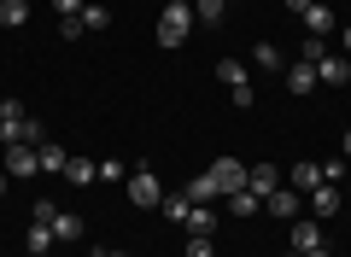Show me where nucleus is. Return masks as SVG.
<instances>
[{
    "label": "nucleus",
    "mask_w": 351,
    "mask_h": 257,
    "mask_svg": "<svg viewBox=\"0 0 351 257\" xmlns=\"http://www.w3.org/2000/svg\"><path fill=\"white\" fill-rule=\"evenodd\" d=\"M24 240H29V252H36V257H47L53 245H59V234H53V222H29Z\"/></svg>",
    "instance_id": "14"
},
{
    "label": "nucleus",
    "mask_w": 351,
    "mask_h": 257,
    "mask_svg": "<svg viewBox=\"0 0 351 257\" xmlns=\"http://www.w3.org/2000/svg\"><path fill=\"white\" fill-rule=\"evenodd\" d=\"M287 88H293V94H311V88H316V64H287Z\"/></svg>",
    "instance_id": "21"
},
{
    "label": "nucleus",
    "mask_w": 351,
    "mask_h": 257,
    "mask_svg": "<svg viewBox=\"0 0 351 257\" xmlns=\"http://www.w3.org/2000/svg\"><path fill=\"white\" fill-rule=\"evenodd\" d=\"M217 82H228V94H240V88H252V76H246L240 59H223V64H217Z\"/></svg>",
    "instance_id": "15"
},
{
    "label": "nucleus",
    "mask_w": 351,
    "mask_h": 257,
    "mask_svg": "<svg viewBox=\"0 0 351 257\" xmlns=\"http://www.w3.org/2000/svg\"><path fill=\"white\" fill-rule=\"evenodd\" d=\"M0 140H6V147H41V140H47V129H41V123L18 106V99H0Z\"/></svg>",
    "instance_id": "1"
},
{
    "label": "nucleus",
    "mask_w": 351,
    "mask_h": 257,
    "mask_svg": "<svg viewBox=\"0 0 351 257\" xmlns=\"http://www.w3.org/2000/svg\"><path fill=\"white\" fill-rule=\"evenodd\" d=\"M228 0H193V24H223Z\"/></svg>",
    "instance_id": "25"
},
{
    "label": "nucleus",
    "mask_w": 351,
    "mask_h": 257,
    "mask_svg": "<svg viewBox=\"0 0 351 257\" xmlns=\"http://www.w3.org/2000/svg\"><path fill=\"white\" fill-rule=\"evenodd\" d=\"M158 199H164V187H158V175L141 164L135 175H129V205H141V210H158Z\"/></svg>",
    "instance_id": "3"
},
{
    "label": "nucleus",
    "mask_w": 351,
    "mask_h": 257,
    "mask_svg": "<svg viewBox=\"0 0 351 257\" xmlns=\"http://www.w3.org/2000/svg\"><path fill=\"white\" fill-rule=\"evenodd\" d=\"M188 257H217V240L211 234H188Z\"/></svg>",
    "instance_id": "28"
},
{
    "label": "nucleus",
    "mask_w": 351,
    "mask_h": 257,
    "mask_svg": "<svg viewBox=\"0 0 351 257\" xmlns=\"http://www.w3.org/2000/svg\"><path fill=\"white\" fill-rule=\"evenodd\" d=\"M316 82H328V88L351 82V59L346 53H322V59H316Z\"/></svg>",
    "instance_id": "6"
},
{
    "label": "nucleus",
    "mask_w": 351,
    "mask_h": 257,
    "mask_svg": "<svg viewBox=\"0 0 351 257\" xmlns=\"http://www.w3.org/2000/svg\"><path fill=\"white\" fill-rule=\"evenodd\" d=\"M304 257H328V245H316V252H304Z\"/></svg>",
    "instance_id": "36"
},
{
    "label": "nucleus",
    "mask_w": 351,
    "mask_h": 257,
    "mask_svg": "<svg viewBox=\"0 0 351 257\" xmlns=\"http://www.w3.org/2000/svg\"><path fill=\"white\" fill-rule=\"evenodd\" d=\"M281 182H287V175H281L276 164H246V187H252L258 199H269V193H276Z\"/></svg>",
    "instance_id": "5"
},
{
    "label": "nucleus",
    "mask_w": 351,
    "mask_h": 257,
    "mask_svg": "<svg viewBox=\"0 0 351 257\" xmlns=\"http://www.w3.org/2000/svg\"><path fill=\"white\" fill-rule=\"evenodd\" d=\"M100 182H129V175H123V164H117V158H106L100 164Z\"/></svg>",
    "instance_id": "31"
},
{
    "label": "nucleus",
    "mask_w": 351,
    "mask_h": 257,
    "mask_svg": "<svg viewBox=\"0 0 351 257\" xmlns=\"http://www.w3.org/2000/svg\"><path fill=\"white\" fill-rule=\"evenodd\" d=\"M0 199H6V170H0Z\"/></svg>",
    "instance_id": "37"
},
{
    "label": "nucleus",
    "mask_w": 351,
    "mask_h": 257,
    "mask_svg": "<svg viewBox=\"0 0 351 257\" xmlns=\"http://www.w3.org/2000/svg\"><path fill=\"white\" fill-rule=\"evenodd\" d=\"M188 29H193V6L188 0H170V6L158 12V47H182Z\"/></svg>",
    "instance_id": "2"
},
{
    "label": "nucleus",
    "mask_w": 351,
    "mask_h": 257,
    "mask_svg": "<svg viewBox=\"0 0 351 257\" xmlns=\"http://www.w3.org/2000/svg\"><path fill=\"white\" fill-rule=\"evenodd\" d=\"M299 199H304V193H293V187H287V182H281V187H276V193L263 199V210H269V217H299Z\"/></svg>",
    "instance_id": "10"
},
{
    "label": "nucleus",
    "mask_w": 351,
    "mask_h": 257,
    "mask_svg": "<svg viewBox=\"0 0 351 257\" xmlns=\"http://www.w3.org/2000/svg\"><path fill=\"white\" fill-rule=\"evenodd\" d=\"M339 158H346V164H351V129H346V140H339Z\"/></svg>",
    "instance_id": "35"
},
{
    "label": "nucleus",
    "mask_w": 351,
    "mask_h": 257,
    "mask_svg": "<svg viewBox=\"0 0 351 257\" xmlns=\"http://www.w3.org/2000/svg\"><path fill=\"white\" fill-rule=\"evenodd\" d=\"M29 257H36V252H29Z\"/></svg>",
    "instance_id": "39"
},
{
    "label": "nucleus",
    "mask_w": 351,
    "mask_h": 257,
    "mask_svg": "<svg viewBox=\"0 0 351 257\" xmlns=\"http://www.w3.org/2000/svg\"><path fill=\"white\" fill-rule=\"evenodd\" d=\"M158 210H164V217H170V222H188L193 199H188V193H164V199H158Z\"/></svg>",
    "instance_id": "24"
},
{
    "label": "nucleus",
    "mask_w": 351,
    "mask_h": 257,
    "mask_svg": "<svg viewBox=\"0 0 351 257\" xmlns=\"http://www.w3.org/2000/svg\"><path fill=\"white\" fill-rule=\"evenodd\" d=\"M217 222H223V217H217L211 205H193V210H188V222H182V228H188V234H217Z\"/></svg>",
    "instance_id": "17"
},
{
    "label": "nucleus",
    "mask_w": 351,
    "mask_h": 257,
    "mask_svg": "<svg viewBox=\"0 0 351 257\" xmlns=\"http://www.w3.org/2000/svg\"><path fill=\"white\" fill-rule=\"evenodd\" d=\"M252 64H258V71H281V47L276 41H258V47H252Z\"/></svg>",
    "instance_id": "26"
},
{
    "label": "nucleus",
    "mask_w": 351,
    "mask_h": 257,
    "mask_svg": "<svg viewBox=\"0 0 351 257\" xmlns=\"http://www.w3.org/2000/svg\"><path fill=\"white\" fill-rule=\"evenodd\" d=\"M36 158H41V175H64V164H71V152H64L59 140H41V147H36Z\"/></svg>",
    "instance_id": "11"
},
{
    "label": "nucleus",
    "mask_w": 351,
    "mask_h": 257,
    "mask_svg": "<svg viewBox=\"0 0 351 257\" xmlns=\"http://www.w3.org/2000/svg\"><path fill=\"white\" fill-rule=\"evenodd\" d=\"M106 257H129V252H106Z\"/></svg>",
    "instance_id": "38"
},
{
    "label": "nucleus",
    "mask_w": 351,
    "mask_h": 257,
    "mask_svg": "<svg viewBox=\"0 0 351 257\" xmlns=\"http://www.w3.org/2000/svg\"><path fill=\"white\" fill-rule=\"evenodd\" d=\"M228 210H234V217H258V210H263V199L252 193V187H240V193H228Z\"/></svg>",
    "instance_id": "23"
},
{
    "label": "nucleus",
    "mask_w": 351,
    "mask_h": 257,
    "mask_svg": "<svg viewBox=\"0 0 351 257\" xmlns=\"http://www.w3.org/2000/svg\"><path fill=\"white\" fill-rule=\"evenodd\" d=\"M287 187H293V193H311V187H322V164H293V170H287Z\"/></svg>",
    "instance_id": "12"
},
{
    "label": "nucleus",
    "mask_w": 351,
    "mask_h": 257,
    "mask_svg": "<svg viewBox=\"0 0 351 257\" xmlns=\"http://www.w3.org/2000/svg\"><path fill=\"white\" fill-rule=\"evenodd\" d=\"M322 53H328V41H322V36H304V47H299V59H304V64H316Z\"/></svg>",
    "instance_id": "29"
},
{
    "label": "nucleus",
    "mask_w": 351,
    "mask_h": 257,
    "mask_svg": "<svg viewBox=\"0 0 351 257\" xmlns=\"http://www.w3.org/2000/svg\"><path fill=\"white\" fill-rule=\"evenodd\" d=\"M322 182H334V187L351 182V164H346V158H328V164H322Z\"/></svg>",
    "instance_id": "27"
},
{
    "label": "nucleus",
    "mask_w": 351,
    "mask_h": 257,
    "mask_svg": "<svg viewBox=\"0 0 351 257\" xmlns=\"http://www.w3.org/2000/svg\"><path fill=\"white\" fill-rule=\"evenodd\" d=\"M339 29V18H334V6H322V0H311V6H304V36H334Z\"/></svg>",
    "instance_id": "4"
},
{
    "label": "nucleus",
    "mask_w": 351,
    "mask_h": 257,
    "mask_svg": "<svg viewBox=\"0 0 351 257\" xmlns=\"http://www.w3.org/2000/svg\"><path fill=\"white\" fill-rule=\"evenodd\" d=\"M82 29H94V36H100V29H112V6L88 0V6H82Z\"/></svg>",
    "instance_id": "22"
},
{
    "label": "nucleus",
    "mask_w": 351,
    "mask_h": 257,
    "mask_svg": "<svg viewBox=\"0 0 351 257\" xmlns=\"http://www.w3.org/2000/svg\"><path fill=\"white\" fill-rule=\"evenodd\" d=\"M6 175H41V158L36 147H6V164H0Z\"/></svg>",
    "instance_id": "9"
},
{
    "label": "nucleus",
    "mask_w": 351,
    "mask_h": 257,
    "mask_svg": "<svg viewBox=\"0 0 351 257\" xmlns=\"http://www.w3.org/2000/svg\"><path fill=\"white\" fill-rule=\"evenodd\" d=\"M304 199H311V210H316V217H339V205H346V193H339L334 182L311 187V193H304Z\"/></svg>",
    "instance_id": "8"
},
{
    "label": "nucleus",
    "mask_w": 351,
    "mask_h": 257,
    "mask_svg": "<svg viewBox=\"0 0 351 257\" xmlns=\"http://www.w3.org/2000/svg\"><path fill=\"white\" fill-rule=\"evenodd\" d=\"M334 36H339V47H346V59H351V24H346V29H334Z\"/></svg>",
    "instance_id": "34"
},
{
    "label": "nucleus",
    "mask_w": 351,
    "mask_h": 257,
    "mask_svg": "<svg viewBox=\"0 0 351 257\" xmlns=\"http://www.w3.org/2000/svg\"><path fill=\"white\" fill-rule=\"evenodd\" d=\"M29 24V0H0V29H24Z\"/></svg>",
    "instance_id": "18"
},
{
    "label": "nucleus",
    "mask_w": 351,
    "mask_h": 257,
    "mask_svg": "<svg viewBox=\"0 0 351 257\" xmlns=\"http://www.w3.org/2000/svg\"><path fill=\"white\" fill-rule=\"evenodd\" d=\"M316 245H322V228H316V222H293V252H316Z\"/></svg>",
    "instance_id": "19"
},
{
    "label": "nucleus",
    "mask_w": 351,
    "mask_h": 257,
    "mask_svg": "<svg viewBox=\"0 0 351 257\" xmlns=\"http://www.w3.org/2000/svg\"><path fill=\"white\" fill-rule=\"evenodd\" d=\"M64 182H71V187L100 182V164H94V158H71V164H64Z\"/></svg>",
    "instance_id": "13"
},
{
    "label": "nucleus",
    "mask_w": 351,
    "mask_h": 257,
    "mask_svg": "<svg viewBox=\"0 0 351 257\" xmlns=\"http://www.w3.org/2000/svg\"><path fill=\"white\" fill-rule=\"evenodd\" d=\"M281 6H287L293 18H304V6H311V0H281Z\"/></svg>",
    "instance_id": "33"
},
{
    "label": "nucleus",
    "mask_w": 351,
    "mask_h": 257,
    "mask_svg": "<svg viewBox=\"0 0 351 257\" xmlns=\"http://www.w3.org/2000/svg\"><path fill=\"white\" fill-rule=\"evenodd\" d=\"M211 175H217V187H223V199L246 187V164H240V158H217V164H211Z\"/></svg>",
    "instance_id": "7"
},
{
    "label": "nucleus",
    "mask_w": 351,
    "mask_h": 257,
    "mask_svg": "<svg viewBox=\"0 0 351 257\" xmlns=\"http://www.w3.org/2000/svg\"><path fill=\"white\" fill-rule=\"evenodd\" d=\"M217 193H223V187H217V175H211V170L188 182V199H193V205H217Z\"/></svg>",
    "instance_id": "16"
},
{
    "label": "nucleus",
    "mask_w": 351,
    "mask_h": 257,
    "mask_svg": "<svg viewBox=\"0 0 351 257\" xmlns=\"http://www.w3.org/2000/svg\"><path fill=\"white\" fill-rule=\"evenodd\" d=\"M53 234H59V245H76V240H82V217L59 210V217H53Z\"/></svg>",
    "instance_id": "20"
},
{
    "label": "nucleus",
    "mask_w": 351,
    "mask_h": 257,
    "mask_svg": "<svg viewBox=\"0 0 351 257\" xmlns=\"http://www.w3.org/2000/svg\"><path fill=\"white\" fill-rule=\"evenodd\" d=\"M59 217V205H53V199H36V210H29V222H53Z\"/></svg>",
    "instance_id": "30"
},
{
    "label": "nucleus",
    "mask_w": 351,
    "mask_h": 257,
    "mask_svg": "<svg viewBox=\"0 0 351 257\" xmlns=\"http://www.w3.org/2000/svg\"><path fill=\"white\" fill-rule=\"evenodd\" d=\"M53 12L59 18H82V0H53Z\"/></svg>",
    "instance_id": "32"
}]
</instances>
